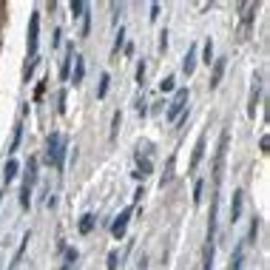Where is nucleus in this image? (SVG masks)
Wrapping results in <instances>:
<instances>
[{
    "label": "nucleus",
    "instance_id": "f257e3e1",
    "mask_svg": "<svg viewBox=\"0 0 270 270\" xmlns=\"http://www.w3.org/2000/svg\"><path fill=\"white\" fill-rule=\"evenodd\" d=\"M185 103H188V88H179V91L174 94V103H171V106H168V111H165L168 122H177L179 117H182V111L188 108Z\"/></svg>",
    "mask_w": 270,
    "mask_h": 270
},
{
    "label": "nucleus",
    "instance_id": "f03ea898",
    "mask_svg": "<svg viewBox=\"0 0 270 270\" xmlns=\"http://www.w3.org/2000/svg\"><path fill=\"white\" fill-rule=\"evenodd\" d=\"M37 40H40V12H31V17H28V57L37 54Z\"/></svg>",
    "mask_w": 270,
    "mask_h": 270
},
{
    "label": "nucleus",
    "instance_id": "7ed1b4c3",
    "mask_svg": "<svg viewBox=\"0 0 270 270\" xmlns=\"http://www.w3.org/2000/svg\"><path fill=\"white\" fill-rule=\"evenodd\" d=\"M131 213H134V205H131V208H125V211H122L120 216H117V219H114V225H111V236H114V239H122V236H125Z\"/></svg>",
    "mask_w": 270,
    "mask_h": 270
},
{
    "label": "nucleus",
    "instance_id": "20e7f679",
    "mask_svg": "<svg viewBox=\"0 0 270 270\" xmlns=\"http://www.w3.org/2000/svg\"><path fill=\"white\" fill-rule=\"evenodd\" d=\"M225 151H227V131H222V137H219V151H216V168H213V177H216V182H219V177H222V165H225Z\"/></svg>",
    "mask_w": 270,
    "mask_h": 270
},
{
    "label": "nucleus",
    "instance_id": "39448f33",
    "mask_svg": "<svg viewBox=\"0 0 270 270\" xmlns=\"http://www.w3.org/2000/svg\"><path fill=\"white\" fill-rule=\"evenodd\" d=\"M242 202H245V191L242 188H236L233 191V199H230V222H239V216H242Z\"/></svg>",
    "mask_w": 270,
    "mask_h": 270
},
{
    "label": "nucleus",
    "instance_id": "423d86ee",
    "mask_svg": "<svg viewBox=\"0 0 270 270\" xmlns=\"http://www.w3.org/2000/svg\"><path fill=\"white\" fill-rule=\"evenodd\" d=\"M202 156H205V134H199L196 145H193V156H191V171L199 168V162H202Z\"/></svg>",
    "mask_w": 270,
    "mask_h": 270
},
{
    "label": "nucleus",
    "instance_id": "0eeeda50",
    "mask_svg": "<svg viewBox=\"0 0 270 270\" xmlns=\"http://www.w3.org/2000/svg\"><path fill=\"white\" fill-rule=\"evenodd\" d=\"M259 94H262V80L253 77V88H250V106H248V114L256 117V103H259Z\"/></svg>",
    "mask_w": 270,
    "mask_h": 270
},
{
    "label": "nucleus",
    "instance_id": "6e6552de",
    "mask_svg": "<svg viewBox=\"0 0 270 270\" xmlns=\"http://www.w3.org/2000/svg\"><path fill=\"white\" fill-rule=\"evenodd\" d=\"M222 74H225V57H219V60H213V74H211V88H216V85L222 83Z\"/></svg>",
    "mask_w": 270,
    "mask_h": 270
},
{
    "label": "nucleus",
    "instance_id": "1a4fd4ad",
    "mask_svg": "<svg viewBox=\"0 0 270 270\" xmlns=\"http://www.w3.org/2000/svg\"><path fill=\"white\" fill-rule=\"evenodd\" d=\"M193 69H196V46H191L188 49V54H185V63H182V71L191 77L193 74Z\"/></svg>",
    "mask_w": 270,
    "mask_h": 270
},
{
    "label": "nucleus",
    "instance_id": "9d476101",
    "mask_svg": "<svg viewBox=\"0 0 270 270\" xmlns=\"http://www.w3.org/2000/svg\"><path fill=\"white\" fill-rule=\"evenodd\" d=\"M71 60H74V46H69V51H65V57H63V63H60V80H69Z\"/></svg>",
    "mask_w": 270,
    "mask_h": 270
},
{
    "label": "nucleus",
    "instance_id": "9b49d317",
    "mask_svg": "<svg viewBox=\"0 0 270 270\" xmlns=\"http://www.w3.org/2000/svg\"><path fill=\"white\" fill-rule=\"evenodd\" d=\"M85 77V60L80 54H74V85H80Z\"/></svg>",
    "mask_w": 270,
    "mask_h": 270
},
{
    "label": "nucleus",
    "instance_id": "f8f14e48",
    "mask_svg": "<svg viewBox=\"0 0 270 270\" xmlns=\"http://www.w3.org/2000/svg\"><path fill=\"white\" fill-rule=\"evenodd\" d=\"M239 12H242V23H245V26H250V20H253V12H256V3H242Z\"/></svg>",
    "mask_w": 270,
    "mask_h": 270
},
{
    "label": "nucleus",
    "instance_id": "ddd939ff",
    "mask_svg": "<svg viewBox=\"0 0 270 270\" xmlns=\"http://www.w3.org/2000/svg\"><path fill=\"white\" fill-rule=\"evenodd\" d=\"M94 222H97V219H94V213H85L83 219H80V233L88 236V233L94 230Z\"/></svg>",
    "mask_w": 270,
    "mask_h": 270
},
{
    "label": "nucleus",
    "instance_id": "4468645a",
    "mask_svg": "<svg viewBox=\"0 0 270 270\" xmlns=\"http://www.w3.org/2000/svg\"><path fill=\"white\" fill-rule=\"evenodd\" d=\"M17 171H20V165H17V159H9V162H6V171H3V179H6V185L12 182L14 177H17Z\"/></svg>",
    "mask_w": 270,
    "mask_h": 270
},
{
    "label": "nucleus",
    "instance_id": "2eb2a0df",
    "mask_svg": "<svg viewBox=\"0 0 270 270\" xmlns=\"http://www.w3.org/2000/svg\"><path fill=\"white\" fill-rule=\"evenodd\" d=\"M28 174H26V182H23V185H26V188H31V185H35L37 182V159H28Z\"/></svg>",
    "mask_w": 270,
    "mask_h": 270
},
{
    "label": "nucleus",
    "instance_id": "dca6fc26",
    "mask_svg": "<svg viewBox=\"0 0 270 270\" xmlns=\"http://www.w3.org/2000/svg\"><path fill=\"white\" fill-rule=\"evenodd\" d=\"M108 83H111V77H108V74H103V77H99V88H97V99H103L108 94Z\"/></svg>",
    "mask_w": 270,
    "mask_h": 270
},
{
    "label": "nucleus",
    "instance_id": "f3484780",
    "mask_svg": "<svg viewBox=\"0 0 270 270\" xmlns=\"http://www.w3.org/2000/svg\"><path fill=\"white\" fill-rule=\"evenodd\" d=\"M71 14H74V17H83V14H85V3H83V0H71Z\"/></svg>",
    "mask_w": 270,
    "mask_h": 270
},
{
    "label": "nucleus",
    "instance_id": "a211bd4d",
    "mask_svg": "<svg viewBox=\"0 0 270 270\" xmlns=\"http://www.w3.org/2000/svg\"><path fill=\"white\" fill-rule=\"evenodd\" d=\"M20 137H23V125H17V128H14V137H12V145H9V151H12V154L17 151V145H20Z\"/></svg>",
    "mask_w": 270,
    "mask_h": 270
},
{
    "label": "nucleus",
    "instance_id": "6ab92c4d",
    "mask_svg": "<svg viewBox=\"0 0 270 270\" xmlns=\"http://www.w3.org/2000/svg\"><path fill=\"white\" fill-rule=\"evenodd\" d=\"M120 125H122V114L117 111V114H114V120H111V134H108V137H111V140H114V137H117V131H120Z\"/></svg>",
    "mask_w": 270,
    "mask_h": 270
},
{
    "label": "nucleus",
    "instance_id": "aec40b11",
    "mask_svg": "<svg viewBox=\"0 0 270 270\" xmlns=\"http://www.w3.org/2000/svg\"><path fill=\"white\" fill-rule=\"evenodd\" d=\"M20 205H23V208L31 205V188H26V185L20 188Z\"/></svg>",
    "mask_w": 270,
    "mask_h": 270
},
{
    "label": "nucleus",
    "instance_id": "412c9836",
    "mask_svg": "<svg viewBox=\"0 0 270 270\" xmlns=\"http://www.w3.org/2000/svg\"><path fill=\"white\" fill-rule=\"evenodd\" d=\"M230 270H242V248H236V253L230 256Z\"/></svg>",
    "mask_w": 270,
    "mask_h": 270
},
{
    "label": "nucleus",
    "instance_id": "4be33fe9",
    "mask_svg": "<svg viewBox=\"0 0 270 270\" xmlns=\"http://www.w3.org/2000/svg\"><path fill=\"white\" fill-rule=\"evenodd\" d=\"M202 188H205V182L199 179V182L193 185V205H199V202H202Z\"/></svg>",
    "mask_w": 270,
    "mask_h": 270
},
{
    "label": "nucleus",
    "instance_id": "5701e85b",
    "mask_svg": "<svg viewBox=\"0 0 270 270\" xmlns=\"http://www.w3.org/2000/svg\"><path fill=\"white\" fill-rule=\"evenodd\" d=\"M202 57H205L202 63H208V65L213 63V40H208V43H205V54H202Z\"/></svg>",
    "mask_w": 270,
    "mask_h": 270
},
{
    "label": "nucleus",
    "instance_id": "b1692460",
    "mask_svg": "<svg viewBox=\"0 0 270 270\" xmlns=\"http://www.w3.org/2000/svg\"><path fill=\"white\" fill-rule=\"evenodd\" d=\"M174 83H177L174 77H165L162 83H159V91H174Z\"/></svg>",
    "mask_w": 270,
    "mask_h": 270
},
{
    "label": "nucleus",
    "instance_id": "393cba45",
    "mask_svg": "<svg viewBox=\"0 0 270 270\" xmlns=\"http://www.w3.org/2000/svg\"><path fill=\"white\" fill-rule=\"evenodd\" d=\"M259 225H262L259 216H253V222H250V239H253V242H256V236H259Z\"/></svg>",
    "mask_w": 270,
    "mask_h": 270
},
{
    "label": "nucleus",
    "instance_id": "a878e982",
    "mask_svg": "<svg viewBox=\"0 0 270 270\" xmlns=\"http://www.w3.org/2000/svg\"><path fill=\"white\" fill-rule=\"evenodd\" d=\"M57 103H60V106H57V111H60V114H65V91H60V94H57Z\"/></svg>",
    "mask_w": 270,
    "mask_h": 270
},
{
    "label": "nucleus",
    "instance_id": "bb28decb",
    "mask_svg": "<svg viewBox=\"0 0 270 270\" xmlns=\"http://www.w3.org/2000/svg\"><path fill=\"white\" fill-rule=\"evenodd\" d=\"M108 270H117V250L108 253Z\"/></svg>",
    "mask_w": 270,
    "mask_h": 270
},
{
    "label": "nucleus",
    "instance_id": "cd10ccee",
    "mask_svg": "<svg viewBox=\"0 0 270 270\" xmlns=\"http://www.w3.org/2000/svg\"><path fill=\"white\" fill-rule=\"evenodd\" d=\"M137 80H140V85H142V80H145V60L137 65Z\"/></svg>",
    "mask_w": 270,
    "mask_h": 270
},
{
    "label": "nucleus",
    "instance_id": "c85d7f7f",
    "mask_svg": "<svg viewBox=\"0 0 270 270\" xmlns=\"http://www.w3.org/2000/svg\"><path fill=\"white\" fill-rule=\"evenodd\" d=\"M122 37H125V31H122V26H120V31H117V43H114V51H120V46H122Z\"/></svg>",
    "mask_w": 270,
    "mask_h": 270
},
{
    "label": "nucleus",
    "instance_id": "c756f323",
    "mask_svg": "<svg viewBox=\"0 0 270 270\" xmlns=\"http://www.w3.org/2000/svg\"><path fill=\"white\" fill-rule=\"evenodd\" d=\"M259 148H262V154H267V148H270V140H267V134L262 137V142H259Z\"/></svg>",
    "mask_w": 270,
    "mask_h": 270
},
{
    "label": "nucleus",
    "instance_id": "7c9ffc66",
    "mask_svg": "<svg viewBox=\"0 0 270 270\" xmlns=\"http://www.w3.org/2000/svg\"><path fill=\"white\" fill-rule=\"evenodd\" d=\"M159 17V3H151V20H156Z\"/></svg>",
    "mask_w": 270,
    "mask_h": 270
},
{
    "label": "nucleus",
    "instance_id": "2f4dec72",
    "mask_svg": "<svg viewBox=\"0 0 270 270\" xmlns=\"http://www.w3.org/2000/svg\"><path fill=\"white\" fill-rule=\"evenodd\" d=\"M159 37H162V40H159V49H168V31H162V35H159Z\"/></svg>",
    "mask_w": 270,
    "mask_h": 270
},
{
    "label": "nucleus",
    "instance_id": "473e14b6",
    "mask_svg": "<svg viewBox=\"0 0 270 270\" xmlns=\"http://www.w3.org/2000/svg\"><path fill=\"white\" fill-rule=\"evenodd\" d=\"M65 262H77V250H69L65 253Z\"/></svg>",
    "mask_w": 270,
    "mask_h": 270
},
{
    "label": "nucleus",
    "instance_id": "72a5a7b5",
    "mask_svg": "<svg viewBox=\"0 0 270 270\" xmlns=\"http://www.w3.org/2000/svg\"><path fill=\"white\" fill-rule=\"evenodd\" d=\"M140 270H148V259L142 256V262H140Z\"/></svg>",
    "mask_w": 270,
    "mask_h": 270
},
{
    "label": "nucleus",
    "instance_id": "f704fd0d",
    "mask_svg": "<svg viewBox=\"0 0 270 270\" xmlns=\"http://www.w3.org/2000/svg\"><path fill=\"white\" fill-rule=\"evenodd\" d=\"M0 202H3V191H0Z\"/></svg>",
    "mask_w": 270,
    "mask_h": 270
}]
</instances>
